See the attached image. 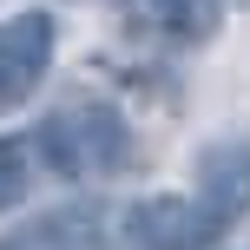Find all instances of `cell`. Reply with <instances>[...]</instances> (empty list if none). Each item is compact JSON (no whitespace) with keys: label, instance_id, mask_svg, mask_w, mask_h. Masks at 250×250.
Masks as SVG:
<instances>
[{"label":"cell","instance_id":"obj_1","mask_svg":"<svg viewBox=\"0 0 250 250\" xmlns=\"http://www.w3.org/2000/svg\"><path fill=\"white\" fill-rule=\"evenodd\" d=\"M40 151H46L53 171L66 178H92V171H125V158H132V132H125L119 112H105V105H73V112L46 119L40 125Z\"/></svg>","mask_w":250,"mask_h":250},{"label":"cell","instance_id":"obj_2","mask_svg":"<svg viewBox=\"0 0 250 250\" xmlns=\"http://www.w3.org/2000/svg\"><path fill=\"white\" fill-rule=\"evenodd\" d=\"M53 40H60V26H53L46 7H26L13 20H0V112L33 99V86L53 66Z\"/></svg>","mask_w":250,"mask_h":250},{"label":"cell","instance_id":"obj_3","mask_svg":"<svg viewBox=\"0 0 250 250\" xmlns=\"http://www.w3.org/2000/svg\"><path fill=\"white\" fill-rule=\"evenodd\" d=\"M191 204H198L204 230L211 237H224L230 224L250 211V138H224V145H204L198 158V191H191Z\"/></svg>","mask_w":250,"mask_h":250},{"label":"cell","instance_id":"obj_4","mask_svg":"<svg viewBox=\"0 0 250 250\" xmlns=\"http://www.w3.org/2000/svg\"><path fill=\"white\" fill-rule=\"evenodd\" d=\"M125 237H132V250H204L211 230H204L191 198L165 191V198H138L125 211Z\"/></svg>","mask_w":250,"mask_h":250},{"label":"cell","instance_id":"obj_5","mask_svg":"<svg viewBox=\"0 0 250 250\" xmlns=\"http://www.w3.org/2000/svg\"><path fill=\"white\" fill-rule=\"evenodd\" d=\"M99 244H105V224L86 211V204L26 217V224H13L7 237H0V250H99Z\"/></svg>","mask_w":250,"mask_h":250},{"label":"cell","instance_id":"obj_6","mask_svg":"<svg viewBox=\"0 0 250 250\" xmlns=\"http://www.w3.org/2000/svg\"><path fill=\"white\" fill-rule=\"evenodd\" d=\"M26 191H33V145L26 138H0V211H13Z\"/></svg>","mask_w":250,"mask_h":250},{"label":"cell","instance_id":"obj_7","mask_svg":"<svg viewBox=\"0 0 250 250\" xmlns=\"http://www.w3.org/2000/svg\"><path fill=\"white\" fill-rule=\"evenodd\" d=\"M151 7H158V13H191L198 0H151Z\"/></svg>","mask_w":250,"mask_h":250},{"label":"cell","instance_id":"obj_8","mask_svg":"<svg viewBox=\"0 0 250 250\" xmlns=\"http://www.w3.org/2000/svg\"><path fill=\"white\" fill-rule=\"evenodd\" d=\"M237 7H250V0H237Z\"/></svg>","mask_w":250,"mask_h":250}]
</instances>
